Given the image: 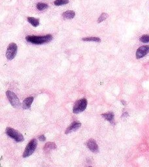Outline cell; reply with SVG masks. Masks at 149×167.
<instances>
[{"mask_svg": "<svg viewBox=\"0 0 149 167\" xmlns=\"http://www.w3.org/2000/svg\"><path fill=\"white\" fill-rule=\"evenodd\" d=\"M53 37L52 35L48 34L43 36H35V35H28L26 37V40L28 43H30L35 44H42L50 42L52 40Z\"/></svg>", "mask_w": 149, "mask_h": 167, "instance_id": "obj_1", "label": "cell"}, {"mask_svg": "<svg viewBox=\"0 0 149 167\" xmlns=\"http://www.w3.org/2000/svg\"><path fill=\"white\" fill-rule=\"evenodd\" d=\"M37 140H36L35 138H34V139H32L27 145L24 152V153H23V157L26 158L30 156L31 155L35 152V150L36 149V148H37Z\"/></svg>", "mask_w": 149, "mask_h": 167, "instance_id": "obj_2", "label": "cell"}, {"mask_svg": "<svg viewBox=\"0 0 149 167\" xmlns=\"http://www.w3.org/2000/svg\"><path fill=\"white\" fill-rule=\"evenodd\" d=\"M5 132L8 136L15 140L17 142H21L24 140L23 135L17 130L11 127H7Z\"/></svg>", "mask_w": 149, "mask_h": 167, "instance_id": "obj_3", "label": "cell"}, {"mask_svg": "<svg viewBox=\"0 0 149 167\" xmlns=\"http://www.w3.org/2000/svg\"><path fill=\"white\" fill-rule=\"evenodd\" d=\"M87 100L86 99H81L76 101L74 104L73 112L74 114H79L83 112L86 108Z\"/></svg>", "mask_w": 149, "mask_h": 167, "instance_id": "obj_4", "label": "cell"}, {"mask_svg": "<svg viewBox=\"0 0 149 167\" xmlns=\"http://www.w3.org/2000/svg\"><path fill=\"white\" fill-rule=\"evenodd\" d=\"M6 95L7 97L8 100L9 101L11 104L13 106L14 108H17L21 107V104L20 103V101L18 98V97L15 94V93L11 91H7Z\"/></svg>", "mask_w": 149, "mask_h": 167, "instance_id": "obj_5", "label": "cell"}, {"mask_svg": "<svg viewBox=\"0 0 149 167\" xmlns=\"http://www.w3.org/2000/svg\"><path fill=\"white\" fill-rule=\"evenodd\" d=\"M17 45L14 43H11L7 47L6 52V57L9 60H12L15 58L17 53Z\"/></svg>", "mask_w": 149, "mask_h": 167, "instance_id": "obj_6", "label": "cell"}, {"mask_svg": "<svg viewBox=\"0 0 149 167\" xmlns=\"http://www.w3.org/2000/svg\"><path fill=\"white\" fill-rule=\"evenodd\" d=\"M149 52V45L142 46L139 48L136 52V58L141 59L145 56Z\"/></svg>", "mask_w": 149, "mask_h": 167, "instance_id": "obj_7", "label": "cell"}, {"mask_svg": "<svg viewBox=\"0 0 149 167\" xmlns=\"http://www.w3.org/2000/svg\"><path fill=\"white\" fill-rule=\"evenodd\" d=\"M86 145L87 146V148L89 149L91 152L94 153H98L99 152L98 146L97 143H96V140H94L93 138H91V139L88 140L86 142Z\"/></svg>", "mask_w": 149, "mask_h": 167, "instance_id": "obj_8", "label": "cell"}, {"mask_svg": "<svg viewBox=\"0 0 149 167\" xmlns=\"http://www.w3.org/2000/svg\"><path fill=\"white\" fill-rule=\"evenodd\" d=\"M80 126H81V123H80V121H75L69 126V127L67 128V129L65 131V133L69 134L72 132H74V131H76L77 129H79L80 127Z\"/></svg>", "mask_w": 149, "mask_h": 167, "instance_id": "obj_9", "label": "cell"}, {"mask_svg": "<svg viewBox=\"0 0 149 167\" xmlns=\"http://www.w3.org/2000/svg\"><path fill=\"white\" fill-rule=\"evenodd\" d=\"M34 99V97H29L24 100L22 103V108L24 109L29 108L31 107L32 103H33Z\"/></svg>", "mask_w": 149, "mask_h": 167, "instance_id": "obj_10", "label": "cell"}, {"mask_svg": "<svg viewBox=\"0 0 149 167\" xmlns=\"http://www.w3.org/2000/svg\"><path fill=\"white\" fill-rule=\"evenodd\" d=\"M56 148V146L54 142H47L43 148L44 152L46 153H49L51 150L55 149Z\"/></svg>", "mask_w": 149, "mask_h": 167, "instance_id": "obj_11", "label": "cell"}, {"mask_svg": "<svg viewBox=\"0 0 149 167\" xmlns=\"http://www.w3.org/2000/svg\"><path fill=\"white\" fill-rule=\"evenodd\" d=\"M102 117H103L105 119L107 120L108 121L111 122V123H113L114 120V114L112 112H109L107 113H105L102 114Z\"/></svg>", "mask_w": 149, "mask_h": 167, "instance_id": "obj_12", "label": "cell"}, {"mask_svg": "<svg viewBox=\"0 0 149 167\" xmlns=\"http://www.w3.org/2000/svg\"><path fill=\"white\" fill-rule=\"evenodd\" d=\"M63 17L65 19H68L70 20L73 18L75 16V13L73 11H67L66 12H64V13L62 14Z\"/></svg>", "mask_w": 149, "mask_h": 167, "instance_id": "obj_13", "label": "cell"}, {"mask_svg": "<svg viewBox=\"0 0 149 167\" xmlns=\"http://www.w3.org/2000/svg\"><path fill=\"white\" fill-rule=\"evenodd\" d=\"M28 21L30 23L32 26L34 27H37L39 25V19L35 18L34 17H28Z\"/></svg>", "mask_w": 149, "mask_h": 167, "instance_id": "obj_14", "label": "cell"}, {"mask_svg": "<svg viewBox=\"0 0 149 167\" xmlns=\"http://www.w3.org/2000/svg\"><path fill=\"white\" fill-rule=\"evenodd\" d=\"M84 41L86 42H90V41H93V42H100L101 39L97 37H84L82 39Z\"/></svg>", "mask_w": 149, "mask_h": 167, "instance_id": "obj_15", "label": "cell"}, {"mask_svg": "<svg viewBox=\"0 0 149 167\" xmlns=\"http://www.w3.org/2000/svg\"><path fill=\"white\" fill-rule=\"evenodd\" d=\"M36 7L39 11H43L49 8V5L46 3H38L36 5Z\"/></svg>", "mask_w": 149, "mask_h": 167, "instance_id": "obj_16", "label": "cell"}, {"mask_svg": "<svg viewBox=\"0 0 149 167\" xmlns=\"http://www.w3.org/2000/svg\"><path fill=\"white\" fill-rule=\"evenodd\" d=\"M69 0H55L54 4L56 6H60L63 5H66V4L69 3Z\"/></svg>", "mask_w": 149, "mask_h": 167, "instance_id": "obj_17", "label": "cell"}, {"mask_svg": "<svg viewBox=\"0 0 149 167\" xmlns=\"http://www.w3.org/2000/svg\"><path fill=\"white\" fill-rule=\"evenodd\" d=\"M140 41L144 43H149V35H143L141 36L139 39Z\"/></svg>", "mask_w": 149, "mask_h": 167, "instance_id": "obj_18", "label": "cell"}, {"mask_svg": "<svg viewBox=\"0 0 149 167\" xmlns=\"http://www.w3.org/2000/svg\"><path fill=\"white\" fill-rule=\"evenodd\" d=\"M107 17H108V14L107 13H102V14L99 16V17L98 20V22L101 23L102 22L104 21V20H105Z\"/></svg>", "mask_w": 149, "mask_h": 167, "instance_id": "obj_19", "label": "cell"}, {"mask_svg": "<svg viewBox=\"0 0 149 167\" xmlns=\"http://www.w3.org/2000/svg\"><path fill=\"white\" fill-rule=\"evenodd\" d=\"M38 138H39V139L40 140H41V141H42V142L45 141V140H46V138H45V135H43V134H41V135H39L38 136Z\"/></svg>", "mask_w": 149, "mask_h": 167, "instance_id": "obj_20", "label": "cell"}, {"mask_svg": "<svg viewBox=\"0 0 149 167\" xmlns=\"http://www.w3.org/2000/svg\"><path fill=\"white\" fill-rule=\"evenodd\" d=\"M121 102H122V103L124 105H126V103H125V101H121Z\"/></svg>", "mask_w": 149, "mask_h": 167, "instance_id": "obj_21", "label": "cell"}, {"mask_svg": "<svg viewBox=\"0 0 149 167\" xmlns=\"http://www.w3.org/2000/svg\"><path fill=\"white\" fill-rule=\"evenodd\" d=\"M89 167H92V166H89Z\"/></svg>", "mask_w": 149, "mask_h": 167, "instance_id": "obj_22", "label": "cell"}]
</instances>
